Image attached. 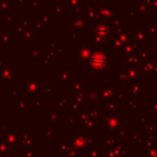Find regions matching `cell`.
<instances>
[{
  "label": "cell",
  "mask_w": 157,
  "mask_h": 157,
  "mask_svg": "<svg viewBox=\"0 0 157 157\" xmlns=\"http://www.w3.org/2000/svg\"><path fill=\"white\" fill-rule=\"evenodd\" d=\"M29 54L31 58H42L44 56L43 48H30Z\"/></svg>",
  "instance_id": "cell-6"
},
{
  "label": "cell",
  "mask_w": 157,
  "mask_h": 157,
  "mask_svg": "<svg viewBox=\"0 0 157 157\" xmlns=\"http://www.w3.org/2000/svg\"><path fill=\"white\" fill-rule=\"evenodd\" d=\"M34 30L29 28V29H26L23 35V40L26 44H31L34 42Z\"/></svg>",
  "instance_id": "cell-3"
},
{
  "label": "cell",
  "mask_w": 157,
  "mask_h": 157,
  "mask_svg": "<svg viewBox=\"0 0 157 157\" xmlns=\"http://www.w3.org/2000/svg\"><path fill=\"white\" fill-rule=\"evenodd\" d=\"M37 18L42 21L43 25L45 24H52L54 23V16L52 14H39Z\"/></svg>",
  "instance_id": "cell-5"
},
{
  "label": "cell",
  "mask_w": 157,
  "mask_h": 157,
  "mask_svg": "<svg viewBox=\"0 0 157 157\" xmlns=\"http://www.w3.org/2000/svg\"><path fill=\"white\" fill-rule=\"evenodd\" d=\"M66 0H54V4L55 6H60L62 3H65Z\"/></svg>",
  "instance_id": "cell-15"
},
{
  "label": "cell",
  "mask_w": 157,
  "mask_h": 157,
  "mask_svg": "<svg viewBox=\"0 0 157 157\" xmlns=\"http://www.w3.org/2000/svg\"><path fill=\"white\" fill-rule=\"evenodd\" d=\"M54 12L56 13V14H61V13L63 12V9L61 6H55L54 8Z\"/></svg>",
  "instance_id": "cell-14"
},
{
  "label": "cell",
  "mask_w": 157,
  "mask_h": 157,
  "mask_svg": "<svg viewBox=\"0 0 157 157\" xmlns=\"http://www.w3.org/2000/svg\"><path fill=\"white\" fill-rule=\"evenodd\" d=\"M40 6V1L39 0H29L28 1V6H29L30 10H35L37 9Z\"/></svg>",
  "instance_id": "cell-10"
},
{
  "label": "cell",
  "mask_w": 157,
  "mask_h": 157,
  "mask_svg": "<svg viewBox=\"0 0 157 157\" xmlns=\"http://www.w3.org/2000/svg\"><path fill=\"white\" fill-rule=\"evenodd\" d=\"M66 2H67V6L70 9L80 6V0H66Z\"/></svg>",
  "instance_id": "cell-11"
},
{
  "label": "cell",
  "mask_w": 157,
  "mask_h": 157,
  "mask_svg": "<svg viewBox=\"0 0 157 157\" xmlns=\"http://www.w3.org/2000/svg\"><path fill=\"white\" fill-rule=\"evenodd\" d=\"M90 64L95 70H99L103 68L106 65V57L101 52H94L91 57H90Z\"/></svg>",
  "instance_id": "cell-2"
},
{
  "label": "cell",
  "mask_w": 157,
  "mask_h": 157,
  "mask_svg": "<svg viewBox=\"0 0 157 157\" xmlns=\"http://www.w3.org/2000/svg\"><path fill=\"white\" fill-rule=\"evenodd\" d=\"M48 46H49V48L52 50H54V52H61L62 50V47L63 45L61 43H59L58 40L57 39H49L48 40Z\"/></svg>",
  "instance_id": "cell-4"
},
{
  "label": "cell",
  "mask_w": 157,
  "mask_h": 157,
  "mask_svg": "<svg viewBox=\"0 0 157 157\" xmlns=\"http://www.w3.org/2000/svg\"><path fill=\"white\" fill-rule=\"evenodd\" d=\"M18 24L23 26L25 29H29V21L27 18H19Z\"/></svg>",
  "instance_id": "cell-12"
},
{
  "label": "cell",
  "mask_w": 157,
  "mask_h": 157,
  "mask_svg": "<svg viewBox=\"0 0 157 157\" xmlns=\"http://www.w3.org/2000/svg\"><path fill=\"white\" fill-rule=\"evenodd\" d=\"M25 28L23 27L21 25H19V24H16V25L14 26V31H15V34L17 35V37H18L19 40L23 39V35H24V32H25Z\"/></svg>",
  "instance_id": "cell-9"
},
{
  "label": "cell",
  "mask_w": 157,
  "mask_h": 157,
  "mask_svg": "<svg viewBox=\"0 0 157 157\" xmlns=\"http://www.w3.org/2000/svg\"><path fill=\"white\" fill-rule=\"evenodd\" d=\"M15 4H24L25 3V0H14Z\"/></svg>",
  "instance_id": "cell-16"
},
{
  "label": "cell",
  "mask_w": 157,
  "mask_h": 157,
  "mask_svg": "<svg viewBox=\"0 0 157 157\" xmlns=\"http://www.w3.org/2000/svg\"><path fill=\"white\" fill-rule=\"evenodd\" d=\"M10 8H9V0H0V14H10L9 13Z\"/></svg>",
  "instance_id": "cell-7"
},
{
  "label": "cell",
  "mask_w": 157,
  "mask_h": 157,
  "mask_svg": "<svg viewBox=\"0 0 157 157\" xmlns=\"http://www.w3.org/2000/svg\"><path fill=\"white\" fill-rule=\"evenodd\" d=\"M19 46V39L15 34L14 29L10 28L4 19H0V60L8 58Z\"/></svg>",
  "instance_id": "cell-1"
},
{
  "label": "cell",
  "mask_w": 157,
  "mask_h": 157,
  "mask_svg": "<svg viewBox=\"0 0 157 157\" xmlns=\"http://www.w3.org/2000/svg\"><path fill=\"white\" fill-rule=\"evenodd\" d=\"M4 21L8 24H12L14 21V15L13 14H6L4 15Z\"/></svg>",
  "instance_id": "cell-13"
},
{
  "label": "cell",
  "mask_w": 157,
  "mask_h": 157,
  "mask_svg": "<svg viewBox=\"0 0 157 157\" xmlns=\"http://www.w3.org/2000/svg\"><path fill=\"white\" fill-rule=\"evenodd\" d=\"M33 24H34V26H33L32 29L34 30V32H35V33H44L43 24H42V21H40L39 18L33 19Z\"/></svg>",
  "instance_id": "cell-8"
}]
</instances>
